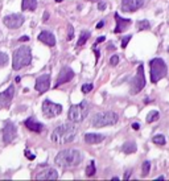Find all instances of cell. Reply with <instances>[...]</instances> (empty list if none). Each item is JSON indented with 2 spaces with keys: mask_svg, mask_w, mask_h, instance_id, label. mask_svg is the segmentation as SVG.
Returning a JSON list of instances; mask_svg holds the SVG:
<instances>
[{
  "mask_svg": "<svg viewBox=\"0 0 169 181\" xmlns=\"http://www.w3.org/2000/svg\"><path fill=\"white\" fill-rule=\"evenodd\" d=\"M75 135H77V127L74 126V123H64L52 132L50 139L53 143L61 146V144L73 142Z\"/></svg>",
  "mask_w": 169,
  "mask_h": 181,
  "instance_id": "obj_1",
  "label": "cell"
},
{
  "mask_svg": "<svg viewBox=\"0 0 169 181\" xmlns=\"http://www.w3.org/2000/svg\"><path fill=\"white\" fill-rule=\"evenodd\" d=\"M82 153L78 149H64L56 156V164L61 168H74L81 164Z\"/></svg>",
  "mask_w": 169,
  "mask_h": 181,
  "instance_id": "obj_2",
  "label": "cell"
},
{
  "mask_svg": "<svg viewBox=\"0 0 169 181\" xmlns=\"http://www.w3.org/2000/svg\"><path fill=\"white\" fill-rule=\"evenodd\" d=\"M32 62V50L29 46H21L16 49L12 57V68L15 70H20L25 66L31 65Z\"/></svg>",
  "mask_w": 169,
  "mask_h": 181,
  "instance_id": "obj_3",
  "label": "cell"
},
{
  "mask_svg": "<svg viewBox=\"0 0 169 181\" xmlns=\"http://www.w3.org/2000/svg\"><path fill=\"white\" fill-rule=\"evenodd\" d=\"M118 114L114 111H103V112H98L94 115V118L91 120V126L101 128V127L106 126H114L118 123Z\"/></svg>",
  "mask_w": 169,
  "mask_h": 181,
  "instance_id": "obj_4",
  "label": "cell"
},
{
  "mask_svg": "<svg viewBox=\"0 0 169 181\" xmlns=\"http://www.w3.org/2000/svg\"><path fill=\"white\" fill-rule=\"evenodd\" d=\"M151 66V81L153 83L158 82L161 78H164L168 74L167 63L164 62L163 58H153L149 62Z\"/></svg>",
  "mask_w": 169,
  "mask_h": 181,
  "instance_id": "obj_5",
  "label": "cell"
},
{
  "mask_svg": "<svg viewBox=\"0 0 169 181\" xmlns=\"http://www.w3.org/2000/svg\"><path fill=\"white\" fill-rule=\"evenodd\" d=\"M89 115V103L83 100V102L78 103L75 106H71L69 110V119L74 123H79L82 120H85V118Z\"/></svg>",
  "mask_w": 169,
  "mask_h": 181,
  "instance_id": "obj_6",
  "label": "cell"
},
{
  "mask_svg": "<svg viewBox=\"0 0 169 181\" xmlns=\"http://www.w3.org/2000/svg\"><path fill=\"white\" fill-rule=\"evenodd\" d=\"M145 86V75H144V66L140 65L137 68V72H136V75L132 78L131 81V94H137L140 93L143 87Z\"/></svg>",
  "mask_w": 169,
  "mask_h": 181,
  "instance_id": "obj_7",
  "label": "cell"
},
{
  "mask_svg": "<svg viewBox=\"0 0 169 181\" xmlns=\"http://www.w3.org/2000/svg\"><path fill=\"white\" fill-rule=\"evenodd\" d=\"M41 109H42V114L46 118H56V116H58L62 112V106L58 105V103H53L49 99H45L42 102Z\"/></svg>",
  "mask_w": 169,
  "mask_h": 181,
  "instance_id": "obj_8",
  "label": "cell"
},
{
  "mask_svg": "<svg viewBox=\"0 0 169 181\" xmlns=\"http://www.w3.org/2000/svg\"><path fill=\"white\" fill-rule=\"evenodd\" d=\"M25 17L23 15H19V13H13V15H8L3 19V23L7 28L9 29H19L20 26L24 24Z\"/></svg>",
  "mask_w": 169,
  "mask_h": 181,
  "instance_id": "obj_9",
  "label": "cell"
},
{
  "mask_svg": "<svg viewBox=\"0 0 169 181\" xmlns=\"http://www.w3.org/2000/svg\"><path fill=\"white\" fill-rule=\"evenodd\" d=\"M144 0H122V11L123 12H135L141 8Z\"/></svg>",
  "mask_w": 169,
  "mask_h": 181,
  "instance_id": "obj_10",
  "label": "cell"
},
{
  "mask_svg": "<svg viewBox=\"0 0 169 181\" xmlns=\"http://www.w3.org/2000/svg\"><path fill=\"white\" fill-rule=\"evenodd\" d=\"M73 78H74V72H73L69 66H66V68L61 69V72H59V74H58V78H57V83H56V87L61 86L62 83L70 82Z\"/></svg>",
  "mask_w": 169,
  "mask_h": 181,
  "instance_id": "obj_11",
  "label": "cell"
},
{
  "mask_svg": "<svg viewBox=\"0 0 169 181\" xmlns=\"http://www.w3.org/2000/svg\"><path fill=\"white\" fill-rule=\"evenodd\" d=\"M16 126L13 124L12 122H8L4 127V130H3V140H4V143H12L13 140H15L16 137Z\"/></svg>",
  "mask_w": 169,
  "mask_h": 181,
  "instance_id": "obj_12",
  "label": "cell"
},
{
  "mask_svg": "<svg viewBox=\"0 0 169 181\" xmlns=\"http://www.w3.org/2000/svg\"><path fill=\"white\" fill-rule=\"evenodd\" d=\"M50 87V75L49 74H42L36 79V90L38 93H45Z\"/></svg>",
  "mask_w": 169,
  "mask_h": 181,
  "instance_id": "obj_13",
  "label": "cell"
},
{
  "mask_svg": "<svg viewBox=\"0 0 169 181\" xmlns=\"http://www.w3.org/2000/svg\"><path fill=\"white\" fill-rule=\"evenodd\" d=\"M13 94H15V87H13V86H9L7 90L0 93V107H8L11 105Z\"/></svg>",
  "mask_w": 169,
  "mask_h": 181,
  "instance_id": "obj_14",
  "label": "cell"
},
{
  "mask_svg": "<svg viewBox=\"0 0 169 181\" xmlns=\"http://www.w3.org/2000/svg\"><path fill=\"white\" fill-rule=\"evenodd\" d=\"M57 179H58V173L53 168H46L45 170L36 175V180H57Z\"/></svg>",
  "mask_w": 169,
  "mask_h": 181,
  "instance_id": "obj_15",
  "label": "cell"
},
{
  "mask_svg": "<svg viewBox=\"0 0 169 181\" xmlns=\"http://www.w3.org/2000/svg\"><path fill=\"white\" fill-rule=\"evenodd\" d=\"M115 20H116V28H115V33H122L128 28V25L131 24L130 19H123L122 16H119V13H115Z\"/></svg>",
  "mask_w": 169,
  "mask_h": 181,
  "instance_id": "obj_16",
  "label": "cell"
},
{
  "mask_svg": "<svg viewBox=\"0 0 169 181\" xmlns=\"http://www.w3.org/2000/svg\"><path fill=\"white\" fill-rule=\"evenodd\" d=\"M38 41H41L42 44L48 45V46H54L56 45V37L52 32L49 31H42L38 35Z\"/></svg>",
  "mask_w": 169,
  "mask_h": 181,
  "instance_id": "obj_17",
  "label": "cell"
},
{
  "mask_svg": "<svg viewBox=\"0 0 169 181\" xmlns=\"http://www.w3.org/2000/svg\"><path fill=\"white\" fill-rule=\"evenodd\" d=\"M24 124H25V127L29 130V131L36 132V133H40L42 130H44V124H42V123H40V122H37V120L33 119V118H28L24 122Z\"/></svg>",
  "mask_w": 169,
  "mask_h": 181,
  "instance_id": "obj_18",
  "label": "cell"
},
{
  "mask_svg": "<svg viewBox=\"0 0 169 181\" xmlns=\"http://www.w3.org/2000/svg\"><path fill=\"white\" fill-rule=\"evenodd\" d=\"M104 135L101 133H85V142L87 144H99L104 140Z\"/></svg>",
  "mask_w": 169,
  "mask_h": 181,
  "instance_id": "obj_19",
  "label": "cell"
},
{
  "mask_svg": "<svg viewBox=\"0 0 169 181\" xmlns=\"http://www.w3.org/2000/svg\"><path fill=\"white\" fill-rule=\"evenodd\" d=\"M37 8V0H23L21 9L23 11H35Z\"/></svg>",
  "mask_w": 169,
  "mask_h": 181,
  "instance_id": "obj_20",
  "label": "cell"
},
{
  "mask_svg": "<svg viewBox=\"0 0 169 181\" xmlns=\"http://www.w3.org/2000/svg\"><path fill=\"white\" fill-rule=\"evenodd\" d=\"M137 149V146L135 142H127L123 144V147H122V151H123L124 153H127V155H130V153H135Z\"/></svg>",
  "mask_w": 169,
  "mask_h": 181,
  "instance_id": "obj_21",
  "label": "cell"
},
{
  "mask_svg": "<svg viewBox=\"0 0 169 181\" xmlns=\"http://www.w3.org/2000/svg\"><path fill=\"white\" fill-rule=\"evenodd\" d=\"M89 38H90V32H89V31H82L81 32V36H79V40H78V42H77V46L79 48V46L85 45L86 41H87Z\"/></svg>",
  "mask_w": 169,
  "mask_h": 181,
  "instance_id": "obj_22",
  "label": "cell"
},
{
  "mask_svg": "<svg viewBox=\"0 0 169 181\" xmlns=\"http://www.w3.org/2000/svg\"><path fill=\"white\" fill-rule=\"evenodd\" d=\"M158 116H160V114H158L157 110H152V111H149V114L147 115V122L148 123L156 122V120L158 119Z\"/></svg>",
  "mask_w": 169,
  "mask_h": 181,
  "instance_id": "obj_23",
  "label": "cell"
},
{
  "mask_svg": "<svg viewBox=\"0 0 169 181\" xmlns=\"http://www.w3.org/2000/svg\"><path fill=\"white\" fill-rule=\"evenodd\" d=\"M95 172H97V169H95V163L94 161H90L89 163V165L86 167V175H87L89 177L94 176Z\"/></svg>",
  "mask_w": 169,
  "mask_h": 181,
  "instance_id": "obj_24",
  "label": "cell"
},
{
  "mask_svg": "<svg viewBox=\"0 0 169 181\" xmlns=\"http://www.w3.org/2000/svg\"><path fill=\"white\" fill-rule=\"evenodd\" d=\"M151 170V163L149 161H144L143 165H141V176L143 177H147L148 173Z\"/></svg>",
  "mask_w": 169,
  "mask_h": 181,
  "instance_id": "obj_25",
  "label": "cell"
},
{
  "mask_svg": "<svg viewBox=\"0 0 169 181\" xmlns=\"http://www.w3.org/2000/svg\"><path fill=\"white\" fill-rule=\"evenodd\" d=\"M151 28V24L148 20H141V21L137 23V29L139 31H147V29Z\"/></svg>",
  "mask_w": 169,
  "mask_h": 181,
  "instance_id": "obj_26",
  "label": "cell"
},
{
  "mask_svg": "<svg viewBox=\"0 0 169 181\" xmlns=\"http://www.w3.org/2000/svg\"><path fill=\"white\" fill-rule=\"evenodd\" d=\"M9 61V57L7 53L4 52H0V68H3V66H5L7 63Z\"/></svg>",
  "mask_w": 169,
  "mask_h": 181,
  "instance_id": "obj_27",
  "label": "cell"
},
{
  "mask_svg": "<svg viewBox=\"0 0 169 181\" xmlns=\"http://www.w3.org/2000/svg\"><path fill=\"white\" fill-rule=\"evenodd\" d=\"M153 143L155 144H157V146H164L165 144V137L164 135H156V136H153Z\"/></svg>",
  "mask_w": 169,
  "mask_h": 181,
  "instance_id": "obj_28",
  "label": "cell"
},
{
  "mask_svg": "<svg viewBox=\"0 0 169 181\" xmlns=\"http://www.w3.org/2000/svg\"><path fill=\"white\" fill-rule=\"evenodd\" d=\"M73 37H74V26L69 24L68 25V40H69V41H71Z\"/></svg>",
  "mask_w": 169,
  "mask_h": 181,
  "instance_id": "obj_29",
  "label": "cell"
},
{
  "mask_svg": "<svg viewBox=\"0 0 169 181\" xmlns=\"http://www.w3.org/2000/svg\"><path fill=\"white\" fill-rule=\"evenodd\" d=\"M91 90H92V85H91V83H85V85L82 86V93H85V94L90 93Z\"/></svg>",
  "mask_w": 169,
  "mask_h": 181,
  "instance_id": "obj_30",
  "label": "cell"
},
{
  "mask_svg": "<svg viewBox=\"0 0 169 181\" xmlns=\"http://www.w3.org/2000/svg\"><path fill=\"white\" fill-rule=\"evenodd\" d=\"M132 36H125V37H123V40H122V48H127L128 42H130Z\"/></svg>",
  "mask_w": 169,
  "mask_h": 181,
  "instance_id": "obj_31",
  "label": "cell"
},
{
  "mask_svg": "<svg viewBox=\"0 0 169 181\" xmlns=\"http://www.w3.org/2000/svg\"><path fill=\"white\" fill-rule=\"evenodd\" d=\"M118 63H119V57L118 56H112L110 58V65L115 66V65H118Z\"/></svg>",
  "mask_w": 169,
  "mask_h": 181,
  "instance_id": "obj_32",
  "label": "cell"
},
{
  "mask_svg": "<svg viewBox=\"0 0 169 181\" xmlns=\"http://www.w3.org/2000/svg\"><path fill=\"white\" fill-rule=\"evenodd\" d=\"M98 9L99 11H104L106 9V4L103 2H101V0H99V4H98Z\"/></svg>",
  "mask_w": 169,
  "mask_h": 181,
  "instance_id": "obj_33",
  "label": "cell"
},
{
  "mask_svg": "<svg viewBox=\"0 0 169 181\" xmlns=\"http://www.w3.org/2000/svg\"><path fill=\"white\" fill-rule=\"evenodd\" d=\"M25 156H26V157H28V159H29V160H33V159H35V155H32V153H31V152H29V151H28V149H26V151H25Z\"/></svg>",
  "mask_w": 169,
  "mask_h": 181,
  "instance_id": "obj_34",
  "label": "cell"
},
{
  "mask_svg": "<svg viewBox=\"0 0 169 181\" xmlns=\"http://www.w3.org/2000/svg\"><path fill=\"white\" fill-rule=\"evenodd\" d=\"M104 40H106V37H104V36H101V37H99V38L97 40V42H95V44H94V45H92V46H97V45L99 44V42H102V41H104Z\"/></svg>",
  "mask_w": 169,
  "mask_h": 181,
  "instance_id": "obj_35",
  "label": "cell"
},
{
  "mask_svg": "<svg viewBox=\"0 0 169 181\" xmlns=\"http://www.w3.org/2000/svg\"><path fill=\"white\" fill-rule=\"evenodd\" d=\"M103 25H104V23H103V21H99V23H98V25H97V28H98V29H101V28H103Z\"/></svg>",
  "mask_w": 169,
  "mask_h": 181,
  "instance_id": "obj_36",
  "label": "cell"
},
{
  "mask_svg": "<svg viewBox=\"0 0 169 181\" xmlns=\"http://www.w3.org/2000/svg\"><path fill=\"white\" fill-rule=\"evenodd\" d=\"M130 175H131V172H130V170H127V172H125V175H124V179L125 180L130 179Z\"/></svg>",
  "mask_w": 169,
  "mask_h": 181,
  "instance_id": "obj_37",
  "label": "cell"
},
{
  "mask_svg": "<svg viewBox=\"0 0 169 181\" xmlns=\"http://www.w3.org/2000/svg\"><path fill=\"white\" fill-rule=\"evenodd\" d=\"M28 40H29L28 36H23V37L20 38V41H28Z\"/></svg>",
  "mask_w": 169,
  "mask_h": 181,
  "instance_id": "obj_38",
  "label": "cell"
},
{
  "mask_svg": "<svg viewBox=\"0 0 169 181\" xmlns=\"http://www.w3.org/2000/svg\"><path fill=\"white\" fill-rule=\"evenodd\" d=\"M139 127H140V126H139L137 123H134V124H132V128H134V130H139Z\"/></svg>",
  "mask_w": 169,
  "mask_h": 181,
  "instance_id": "obj_39",
  "label": "cell"
},
{
  "mask_svg": "<svg viewBox=\"0 0 169 181\" xmlns=\"http://www.w3.org/2000/svg\"><path fill=\"white\" fill-rule=\"evenodd\" d=\"M48 19H49V13L46 12V13H45V17H44V20H45V21H46V20H48Z\"/></svg>",
  "mask_w": 169,
  "mask_h": 181,
  "instance_id": "obj_40",
  "label": "cell"
},
{
  "mask_svg": "<svg viewBox=\"0 0 169 181\" xmlns=\"http://www.w3.org/2000/svg\"><path fill=\"white\" fill-rule=\"evenodd\" d=\"M168 50H169V49H168Z\"/></svg>",
  "mask_w": 169,
  "mask_h": 181,
  "instance_id": "obj_41",
  "label": "cell"
}]
</instances>
